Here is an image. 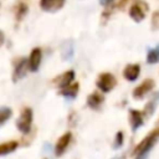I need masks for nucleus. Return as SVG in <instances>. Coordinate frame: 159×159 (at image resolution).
Returning <instances> with one entry per match:
<instances>
[{"instance_id": "nucleus-1", "label": "nucleus", "mask_w": 159, "mask_h": 159, "mask_svg": "<svg viewBox=\"0 0 159 159\" xmlns=\"http://www.w3.org/2000/svg\"><path fill=\"white\" fill-rule=\"evenodd\" d=\"M32 120H34V112L30 107H25L21 109L20 112V116L19 118L16 119L15 122V125L17 128V130L26 135L31 132V128H32Z\"/></svg>"}, {"instance_id": "nucleus-2", "label": "nucleus", "mask_w": 159, "mask_h": 159, "mask_svg": "<svg viewBox=\"0 0 159 159\" xmlns=\"http://www.w3.org/2000/svg\"><path fill=\"white\" fill-rule=\"evenodd\" d=\"M159 140V128H155L152 130L133 150V155H139V154H149V152L153 149L155 143Z\"/></svg>"}, {"instance_id": "nucleus-3", "label": "nucleus", "mask_w": 159, "mask_h": 159, "mask_svg": "<svg viewBox=\"0 0 159 159\" xmlns=\"http://www.w3.org/2000/svg\"><path fill=\"white\" fill-rule=\"evenodd\" d=\"M148 10H149V5H148L147 1H144V0H135L133 2V5L129 7L128 14H129V17L134 22L139 24V22H142L145 19Z\"/></svg>"}, {"instance_id": "nucleus-4", "label": "nucleus", "mask_w": 159, "mask_h": 159, "mask_svg": "<svg viewBox=\"0 0 159 159\" xmlns=\"http://www.w3.org/2000/svg\"><path fill=\"white\" fill-rule=\"evenodd\" d=\"M96 86L103 94L109 93L117 86V78L111 72H102L96 80Z\"/></svg>"}, {"instance_id": "nucleus-5", "label": "nucleus", "mask_w": 159, "mask_h": 159, "mask_svg": "<svg viewBox=\"0 0 159 159\" xmlns=\"http://www.w3.org/2000/svg\"><path fill=\"white\" fill-rule=\"evenodd\" d=\"M29 71H30V68H29V61H27V58L26 57H19L15 61V66H14L11 81L14 83L15 82H19L20 80H22L27 75Z\"/></svg>"}, {"instance_id": "nucleus-6", "label": "nucleus", "mask_w": 159, "mask_h": 159, "mask_svg": "<svg viewBox=\"0 0 159 159\" xmlns=\"http://www.w3.org/2000/svg\"><path fill=\"white\" fill-rule=\"evenodd\" d=\"M154 86H155L154 80H152V78L144 80L140 84H138V86L133 89V98L137 99V101L143 99L148 93H150V92L153 91Z\"/></svg>"}, {"instance_id": "nucleus-7", "label": "nucleus", "mask_w": 159, "mask_h": 159, "mask_svg": "<svg viewBox=\"0 0 159 159\" xmlns=\"http://www.w3.org/2000/svg\"><path fill=\"white\" fill-rule=\"evenodd\" d=\"M75 76H76L75 71H73V70H68V71H66V72L58 75L57 77H55V78L52 80V83H53V86L57 87L58 89H62V88L70 86L71 83H73Z\"/></svg>"}, {"instance_id": "nucleus-8", "label": "nucleus", "mask_w": 159, "mask_h": 159, "mask_svg": "<svg viewBox=\"0 0 159 159\" xmlns=\"http://www.w3.org/2000/svg\"><path fill=\"white\" fill-rule=\"evenodd\" d=\"M71 140H72V133H71V132H66L65 134H62V135L57 139V142H56V144H55V147H53V153H55V155H56V157H61V155L66 152V149L68 148Z\"/></svg>"}, {"instance_id": "nucleus-9", "label": "nucleus", "mask_w": 159, "mask_h": 159, "mask_svg": "<svg viewBox=\"0 0 159 159\" xmlns=\"http://www.w3.org/2000/svg\"><path fill=\"white\" fill-rule=\"evenodd\" d=\"M66 4V0H40V7L42 11L55 14L60 11Z\"/></svg>"}, {"instance_id": "nucleus-10", "label": "nucleus", "mask_w": 159, "mask_h": 159, "mask_svg": "<svg viewBox=\"0 0 159 159\" xmlns=\"http://www.w3.org/2000/svg\"><path fill=\"white\" fill-rule=\"evenodd\" d=\"M27 61H29L30 72H37L39 68H40L41 61H42V50L40 47L32 48L31 52H30V56H29Z\"/></svg>"}, {"instance_id": "nucleus-11", "label": "nucleus", "mask_w": 159, "mask_h": 159, "mask_svg": "<svg viewBox=\"0 0 159 159\" xmlns=\"http://www.w3.org/2000/svg\"><path fill=\"white\" fill-rule=\"evenodd\" d=\"M129 124L132 132L138 130L143 124H144V113L138 111V109H129Z\"/></svg>"}, {"instance_id": "nucleus-12", "label": "nucleus", "mask_w": 159, "mask_h": 159, "mask_svg": "<svg viewBox=\"0 0 159 159\" xmlns=\"http://www.w3.org/2000/svg\"><path fill=\"white\" fill-rule=\"evenodd\" d=\"M104 94L102 92H92L88 94L87 97V106L91 108V109H94V111H98L101 109V107L103 106L104 103Z\"/></svg>"}, {"instance_id": "nucleus-13", "label": "nucleus", "mask_w": 159, "mask_h": 159, "mask_svg": "<svg viewBox=\"0 0 159 159\" xmlns=\"http://www.w3.org/2000/svg\"><path fill=\"white\" fill-rule=\"evenodd\" d=\"M60 52H61V57L63 61H70L73 57L75 53V42L72 39H67L61 43L60 47Z\"/></svg>"}, {"instance_id": "nucleus-14", "label": "nucleus", "mask_w": 159, "mask_h": 159, "mask_svg": "<svg viewBox=\"0 0 159 159\" xmlns=\"http://www.w3.org/2000/svg\"><path fill=\"white\" fill-rule=\"evenodd\" d=\"M140 75V66L138 63H128L123 70V77L128 82H134Z\"/></svg>"}, {"instance_id": "nucleus-15", "label": "nucleus", "mask_w": 159, "mask_h": 159, "mask_svg": "<svg viewBox=\"0 0 159 159\" xmlns=\"http://www.w3.org/2000/svg\"><path fill=\"white\" fill-rule=\"evenodd\" d=\"M78 91H80V84L77 82H75V83H71L70 86H67L62 89H58V94L67 98V99H75L78 94Z\"/></svg>"}, {"instance_id": "nucleus-16", "label": "nucleus", "mask_w": 159, "mask_h": 159, "mask_svg": "<svg viewBox=\"0 0 159 159\" xmlns=\"http://www.w3.org/2000/svg\"><path fill=\"white\" fill-rule=\"evenodd\" d=\"M17 148H19V142H16V140H9V142L0 143V157L9 155V154L14 153Z\"/></svg>"}, {"instance_id": "nucleus-17", "label": "nucleus", "mask_w": 159, "mask_h": 159, "mask_svg": "<svg viewBox=\"0 0 159 159\" xmlns=\"http://www.w3.org/2000/svg\"><path fill=\"white\" fill-rule=\"evenodd\" d=\"M158 62H159V43L152 48H148L147 51V63L155 65Z\"/></svg>"}, {"instance_id": "nucleus-18", "label": "nucleus", "mask_w": 159, "mask_h": 159, "mask_svg": "<svg viewBox=\"0 0 159 159\" xmlns=\"http://www.w3.org/2000/svg\"><path fill=\"white\" fill-rule=\"evenodd\" d=\"M158 102H159V92L154 93V96L152 97V99L145 104L143 113H145L147 116H152V114L154 113L155 108H157V103H158Z\"/></svg>"}, {"instance_id": "nucleus-19", "label": "nucleus", "mask_w": 159, "mask_h": 159, "mask_svg": "<svg viewBox=\"0 0 159 159\" xmlns=\"http://www.w3.org/2000/svg\"><path fill=\"white\" fill-rule=\"evenodd\" d=\"M12 116V109L10 107H0V127H2Z\"/></svg>"}, {"instance_id": "nucleus-20", "label": "nucleus", "mask_w": 159, "mask_h": 159, "mask_svg": "<svg viewBox=\"0 0 159 159\" xmlns=\"http://www.w3.org/2000/svg\"><path fill=\"white\" fill-rule=\"evenodd\" d=\"M27 10H29L27 4H25V2H20V4L17 5V7H16V12H15V15H16V20L20 21V20L27 14Z\"/></svg>"}, {"instance_id": "nucleus-21", "label": "nucleus", "mask_w": 159, "mask_h": 159, "mask_svg": "<svg viewBox=\"0 0 159 159\" xmlns=\"http://www.w3.org/2000/svg\"><path fill=\"white\" fill-rule=\"evenodd\" d=\"M123 144H124V133H123L122 130H118V132L114 134L113 148H114V149H119Z\"/></svg>"}, {"instance_id": "nucleus-22", "label": "nucleus", "mask_w": 159, "mask_h": 159, "mask_svg": "<svg viewBox=\"0 0 159 159\" xmlns=\"http://www.w3.org/2000/svg\"><path fill=\"white\" fill-rule=\"evenodd\" d=\"M152 30H159V10L152 15Z\"/></svg>"}, {"instance_id": "nucleus-23", "label": "nucleus", "mask_w": 159, "mask_h": 159, "mask_svg": "<svg viewBox=\"0 0 159 159\" xmlns=\"http://www.w3.org/2000/svg\"><path fill=\"white\" fill-rule=\"evenodd\" d=\"M113 2H114V0H99V4L104 7H108V6L113 5Z\"/></svg>"}, {"instance_id": "nucleus-24", "label": "nucleus", "mask_w": 159, "mask_h": 159, "mask_svg": "<svg viewBox=\"0 0 159 159\" xmlns=\"http://www.w3.org/2000/svg\"><path fill=\"white\" fill-rule=\"evenodd\" d=\"M4 42H5V35H4V32L0 30V46L4 45Z\"/></svg>"}, {"instance_id": "nucleus-25", "label": "nucleus", "mask_w": 159, "mask_h": 159, "mask_svg": "<svg viewBox=\"0 0 159 159\" xmlns=\"http://www.w3.org/2000/svg\"><path fill=\"white\" fill-rule=\"evenodd\" d=\"M149 154H139V155H135L134 159H147Z\"/></svg>"}]
</instances>
